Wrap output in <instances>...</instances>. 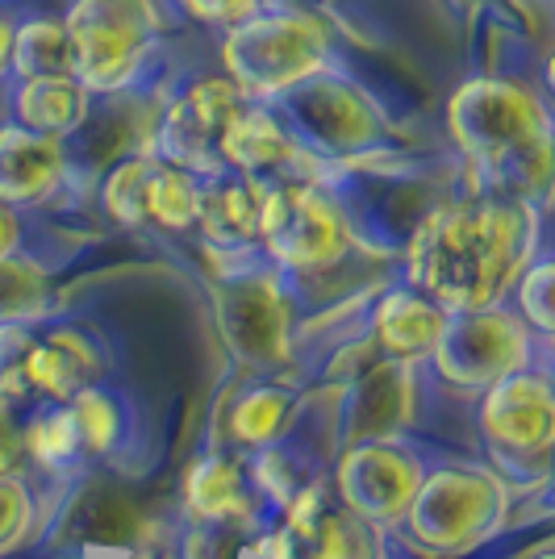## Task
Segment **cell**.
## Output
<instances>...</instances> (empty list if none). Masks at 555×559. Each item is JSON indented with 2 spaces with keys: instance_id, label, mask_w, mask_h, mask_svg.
I'll return each instance as SVG.
<instances>
[{
  "instance_id": "cell-30",
  "label": "cell",
  "mask_w": 555,
  "mask_h": 559,
  "mask_svg": "<svg viewBox=\"0 0 555 559\" xmlns=\"http://www.w3.org/2000/svg\"><path fill=\"white\" fill-rule=\"evenodd\" d=\"M25 513H29V497H25L22 480L0 476V543H9V538L22 531Z\"/></svg>"
},
{
  "instance_id": "cell-1",
  "label": "cell",
  "mask_w": 555,
  "mask_h": 559,
  "mask_svg": "<svg viewBox=\"0 0 555 559\" xmlns=\"http://www.w3.org/2000/svg\"><path fill=\"white\" fill-rule=\"evenodd\" d=\"M534 251V213L527 201L476 197L435 210L414 234L410 280L442 309L493 305L522 276Z\"/></svg>"
},
{
  "instance_id": "cell-35",
  "label": "cell",
  "mask_w": 555,
  "mask_h": 559,
  "mask_svg": "<svg viewBox=\"0 0 555 559\" xmlns=\"http://www.w3.org/2000/svg\"><path fill=\"white\" fill-rule=\"evenodd\" d=\"M9 43H13V25L0 17V71L9 68Z\"/></svg>"
},
{
  "instance_id": "cell-18",
  "label": "cell",
  "mask_w": 555,
  "mask_h": 559,
  "mask_svg": "<svg viewBox=\"0 0 555 559\" xmlns=\"http://www.w3.org/2000/svg\"><path fill=\"white\" fill-rule=\"evenodd\" d=\"M96 372H101V359L88 347V338L75 330H55L47 343L29 347V359H25L29 384L59 401H71L80 389H88Z\"/></svg>"
},
{
  "instance_id": "cell-31",
  "label": "cell",
  "mask_w": 555,
  "mask_h": 559,
  "mask_svg": "<svg viewBox=\"0 0 555 559\" xmlns=\"http://www.w3.org/2000/svg\"><path fill=\"white\" fill-rule=\"evenodd\" d=\"M263 0H185V9L192 17H201L205 25H234L247 13H255Z\"/></svg>"
},
{
  "instance_id": "cell-34",
  "label": "cell",
  "mask_w": 555,
  "mask_h": 559,
  "mask_svg": "<svg viewBox=\"0 0 555 559\" xmlns=\"http://www.w3.org/2000/svg\"><path fill=\"white\" fill-rule=\"evenodd\" d=\"M9 251H17V217L0 201V259L9 255Z\"/></svg>"
},
{
  "instance_id": "cell-28",
  "label": "cell",
  "mask_w": 555,
  "mask_h": 559,
  "mask_svg": "<svg viewBox=\"0 0 555 559\" xmlns=\"http://www.w3.org/2000/svg\"><path fill=\"white\" fill-rule=\"evenodd\" d=\"M29 334L13 322L0 326V396L13 401L29 389V376H25V359H29Z\"/></svg>"
},
{
  "instance_id": "cell-27",
  "label": "cell",
  "mask_w": 555,
  "mask_h": 559,
  "mask_svg": "<svg viewBox=\"0 0 555 559\" xmlns=\"http://www.w3.org/2000/svg\"><path fill=\"white\" fill-rule=\"evenodd\" d=\"M25 451H34L47 467L71 464V460L80 455V435H75L71 409L34 421V426H29V435H25Z\"/></svg>"
},
{
  "instance_id": "cell-36",
  "label": "cell",
  "mask_w": 555,
  "mask_h": 559,
  "mask_svg": "<svg viewBox=\"0 0 555 559\" xmlns=\"http://www.w3.org/2000/svg\"><path fill=\"white\" fill-rule=\"evenodd\" d=\"M451 4H463V9H472V4H481V0H451Z\"/></svg>"
},
{
  "instance_id": "cell-8",
  "label": "cell",
  "mask_w": 555,
  "mask_h": 559,
  "mask_svg": "<svg viewBox=\"0 0 555 559\" xmlns=\"http://www.w3.org/2000/svg\"><path fill=\"white\" fill-rule=\"evenodd\" d=\"M243 100H251V96L243 93L231 75L192 80L163 114V159L188 167V171L217 176L222 171V134H226V126H231V117L238 114Z\"/></svg>"
},
{
  "instance_id": "cell-25",
  "label": "cell",
  "mask_w": 555,
  "mask_h": 559,
  "mask_svg": "<svg viewBox=\"0 0 555 559\" xmlns=\"http://www.w3.org/2000/svg\"><path fill=\"white\" fill-rule=\"evenodd\" d=\"M151 155L126 159L109 171L105 180V210L121 226H146V176H151Z\"/></svg>"
},
{
  "instance_id": "cell-10",
  "label": "cell",
  "mask_w": 555,
  "mask_h": 559,
  "mask_svg": "<svg viewBox=\"0 0 555 559\" xmlns=\"http://www.w3.org/2000/svg\"><path fill=\"white\" fill-rule=\"evenodd\" d=\"M276 96L288 100L293 121L302 130V134H293V142L314 139L322 151L339 155V151H359V146H368L376 139V117H371L368 105L351 93L347 84L326 80L322 71L305 75L302 84H293V88H284Z\"/></svg>"
},
{
  "instance_id": "cell-7",
  "label": "cell",
  "mask_w": 555,
  "mask_h": 559,
  "mask_svg": "<svg viewBox=\"0 0 555 559\" xmlns=\"http://www.w3.org/2000/svg\"><path fill=\"white\" fill-rule=\"evenodd\" d=\"M527 347H531L527 326L513 313L481 305V309H456V318L442 322L430 355L439 359L442 376L460 384H497L501 376L527 364Z\"/></svg>"
},
{
  "instance_id": "cell-29",
  "label": "cell",
  "mask_w": 555,
  "mask_h": 559,
  "mask_svg": "<svg viewBox=\"0 0 555 559\" xmlns=\"http://www.w3.org/2000/svg\"><path fill=\"white\" fill-rule=\"evenodd\" d=\"M552 263H534L531 272L522 276V313L527 322L539 326L543 334H552L555 326V309H552V284H555Z\"/></svg>"
},
{
  "instance_id": "cell-11",
  "label": "cell",
  "mask_w": 555,
  "mask_h": 559,
  "mask_svg": "<svg viewBox=\"0 0 555 559\" xmlns=\"http://www.w3.org/2000/svg\"><path fill=\"white\" fill-rule=\"evenodd\" d=\"M481 430L506 451L543 455L555 435V401L547 376H501L481 405Z\"/></svg>"
},
{
  "instance_id": "cell-24",
  "label": "cell",
  "mask_w": 555,
  "mask_h": 559,
  "mask_svg": "<svg viewBox=\"0 0 555 559\" xmlns=\"http://www.w3.org/2000/svg\"><path fill=\"white\" fill-rule=\"evenodd\" d=\"M288 414H293V401H288L284 389H255V393L238 401V409L231 414V430L238 443L263 447L284 430Z\"/></svg>"
},
{
  "instance_id": "cell-23",
  "label": "cell",
  "mask_w": 555,
  "mask_h": 559,
  "mask_svg": "<svg viewBox=\"0 0 555 559\" xmlns=\"http://www.w3.org/2000/svg\"><path fill=\"white\" fill-rule=\"evenodd\" d=\"M47 305V276L38 263L22 259L17 251L0 259V322H22L43 313Z\"/></svg>"
},
{
  "instance_id": "cell-4",
  "label": "cell",
  "mask_w": 555,
  "mask_h": 559,
  "mask_svg": "<svg viewBox=\"0 0 555 559\" xmlns=\"http://www.w3.org/2000/svg\"><path fill=\"white\" fill-rule=\"evenodd\" d=\"M71 43V75L88 93H117L142 71L160 34L155 0H75L63 17Z\"/></svg>"
},
{
  "instance_id": "cell-6",
  "label": "cell",
  "mask_w": 555,
  "mask_h": 559,
  "mask_svg": "<svg viewBox=\"0 0 555 559\" xmlns=\"http://www.w3.org/2000/svg\"><path fill=\"white\" fill-rule=\"evenodd\" d=\"M414 535L435 551H463L501 513V485L485 472H439L410 501Z\"/></svg>"
},
{
  "instance_id": "cell-37",
  "label": "cell",
  "mask_w": 555,
  "mask_h": 559,
  "mask_svg": "<svg viewBox=\"0 0 555 559\" xmlns=\"http://www.w3.org/2000/svg\"><path fill=\"white\" fill-rule=\"evenodd\" d=\"M539 559H552V556H539Z\"/></svg>"
},
{
  "instance_id": "cell-17",
  "label": "cell",
  "mask_w": 555,
  "mask_h": 559,
  "mask_svg": "<svg viewBox=\"0 0 555 559\" xmlns=\"http://www.w3.org/2000/svg\"><path fill=\"white\" fill-rule=\"evenodd\" d=\"M359 384L351 389L347 405V435L351 439H380L393 435L410 418V376L401 364H371L368 376H355Z\"/></svg>"
},
{
  "instance_id": "cell-13",
  "label": "cell",
  "mask_w": 555,
  "mask_h": 559,
  "mask_svg": "<svg viewBox=\"0 0 555 559\" xmlns=\"http://www.w3.org/2000/svg\"><path fill=\"white\" fill-rule=\"evenodd\" d=\"M68 171V142L34 134L17 121L0 126V201L9 210L38 205Z\"/></svg>"
},
{
  "instance_id": "cell-3",
  "label": "cell",
  "mask_w": 555,
  "mask_h": 559,
  "mask_svg": "<svg viewBox=\"0 0 555 559\" xmlns=\"http://www.w3.org/2000/svg\"><path fill=\"white\" fill-rule=\"evenodd\" d=\"M326 55H330V38L322 22L297 9L263 13V4L243 22H234L222 43L226 75L247 96H276L302 84L305 75L326 71Z\"/></svg>"
},
{
  "instance_id": "cell-33",
  "label": "cell",
  "mask_w": 555,
  "mask_h": 559,
  "mask_svg": "<svg viewBox=\"0 0 555 559\" xmlns=\"http://www.w3.org/2000/svg\"><path fill=\"white\" fill-rule=\"evenodd\" d=\"M259 485L272 492L276 501H288V497H293V472H288V460H284V455H263V464H259Z\"/></svg>"
},
{
  "instance_id": "cell-26",
  "label": "cell",
  "mask_w": 555,
  "mask_h": 559,
  "mask_svg": "<svg viewBox=\"0 0 555 559\" xmlns=\"http://www.w3.org/2000/svg\"><path fill=\"white\" fill-rule=\"evenodd\" d=\"M71 421L80 435V455H101L117 439V405L105 393H96L93 384L71 396Z\"/></svg>"
},
{
  "instance_id": "cell-9",
  "label": "cell",
  "mask_w": 555,
  "mask_h": 559,
  "mask_svg": "<svg viewBox=\"0 0 555 559\" xmlns=\"http://www.w3.org/2000/svg\"><path fill=\"white\" fill-rule=\"evenodd\" d=\"M293 305L276 276H234L217 288V326L234 355L255 364H280L288 355Z\"/></svg>"
},
{
  "instance_id": "cell-15",
  "label": "cell",
  "mask_w": 555,
  "mask_h": 559,
  "mask_svg": "<svg viewBox=\"0 0 555 559\" xmlns=\"http://www.w3.org/2000/svg\"><path fill=\"white\" fill-rule=\"evenodd\" d=\"M259 210H263V180H217L201 185L197 201V226L209 234V242L217 247H251L259 238Z\"/></svg>"
},
{
  "instance_id": "cell-5",
  "label": "cell",
  "mask_w": 555,
  "mask_h": 559,
  "mask_svg": "<svg viewBox=\"0 0 555 559\" xmlns=\"http://www.w3.org/2000/svg\"><path fill=\"white\" fill-rule=\"evenodd\" d=\"M259 238L268 251L288 263V267H330L347 255V222L339 205L322 188L302 185V180H263V210H259Z\"/></svg>"
},
{
  "instance_id": "cell-20",
  "label": "cell",
  "mask_w": 555,
  "mask_h": 559,
  "mask_svg": "<svg viewBox=\"0 0 555 559\" xmlns=\"http://www.w3.org/2000/svg\"><path fill=\"white\" fill-rule=\"evenodd\" d=\"M17 80H43V75H71V43L63 17H34L13 29L9 43V68Z\"/></svg>"
},
{
  "instance_id": "cell-2",
  "label": "cell",
  "mask_w": 555,
  "mask_h": 559,
  "mask_svg": "<svg viewBox=\"0 0 555 559\" xmlns=\"http://www.w3.org/2000/svg\"><path fill=\"white\" fill-rule=\"evenodd\" d=\"M451 139L485 176L493 197L531 201L552 176V121L522 84L497 75L468 80L451 96Z\"/></svg>"
},
{
  "instance_id": "cell-12",
  "label": "cell",
  "mask_w": 555,
  "mask_h": 559,
  "mask_svg": "<svg viewBox=\"0 0 555 559\" xmlns=\"http://www.w3.org/2000/svg\"><path fill=\"white\" fill-rule=\"evenodd\" d=\"M422 472L417 464L389 443L351 447L339 467V489L355 518H401L414 501Z\"/></svg>"
},
{
  "instance_id": "cell-16",
  "label": "cell",
  "mask_w": 555,
  "mask_h": 559,
  "mask_svg": "<svg viewBox=\"0 0 555 559\" xmlns=\"http://www.w3.org/2000/svg\"><path fill=\"white\" fill-rule=\"evenodd\" d=\"M84 117H88V88L75 75L22 80L13 93V121L34 130V134L71 139Z\"/></svg>"
},
{
  "instance_id": "cell-32",
  "label": "cell",
  "mask_w": 555,
  "mask_h": 559,
  "mask_svg": "<svg viewBox=\"0 0 555 559\" xmlns=\"http://www.w3.org/2000/svg\"><path fill=\"white\" fill-rule=\"evenodd\" d=\"M25 460V439L22 430L13 426V414H9V401L0 396V476H13Z\"/></svg>"
},
{
  "instance_id": "cell-19",
  "label": "cell",
  "mask_w": 555,
  "mask_h": 559,
  "mask_svg": "<svg viewBox=\"0 0 555 559\" xmlns=\"http://www.w3.org/2000/svg\"><path fill=\"white\" fill-rule=\"evenodd\" d=\"M442 305H435L422 293H389L385 301L376 305V343L401 355V359H414V355H430L442 334Z\"/></svg>"
},
{
  "instance_id": "cell-14",
  "label": "cell",
  "mask_w": 555,
  "mask_h": 559,
  "mask_svg": "<svg viewBox=\"0 0 555 559\" xmlns=\"http://www.w3.org/2000/svg\"><path fill=\"white\" fill-rule=\"evenodd\" d=\"M297 159V142L288 139V130L280 126V117L263 105L243 100L238 114L231 117L226 134H222V167H234L251 180L276 176Z\"/></svg>"
},
{
  "instance_id": "cell-22",
  "label": "cell",
  "mask_w": 555,
  "mask_h": 559,
  "mask_svg": "<svg viewBox=\"0 0 555 559\" xmlns=\"http://www.w3.org/2000/svg\"><path fill=\"white\" fill-rule=\"evenodd\" d=\"M197 201H201V185L192 180L188 167H176L167 159L151 164V176H146V222L167 226V230H188V226H197Z\"/></svg>"
},
{
  "instance_id": "cell-21",
  "label": "cell",
  "mask_w": 555,
  "mask_h": 559,
  "mask_svg": "<svg viewBox=\"0 0 555 559\" xmlns=\"http://www.w3.org/2000/svg\"><path fill=\"white\" fill-rule=\"evenodd\" d=\"M185 497L197 522H247V492L238 480V467L222 455L192 467Z\"/></svg>"
}]
</instances>
